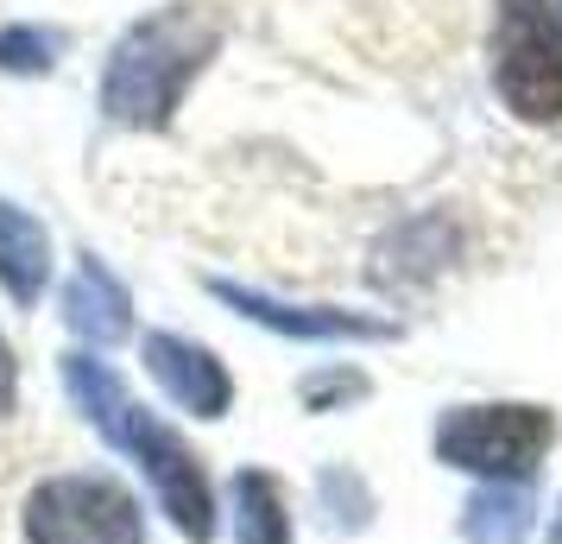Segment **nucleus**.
Segmentation results:
<instances>
[{"label": "nucleus", "instance_id": "obj_1", "mask_svg": "<svg viewBox=\"0 0 562 544\" xmlns=\"http://www.w3.org/2000/svg\"><path fill=\"white\" fill-rule=\"evenodd\" d=\"M64 392L77 399V412L89 418L114 449H127L133 463H139V475L153 481L165 519L178 525L183 539L190 544L215 539V493H209V475H203V463H196V449H190L165 418L146 412V406L121 387L114 367L95 362V355H64Z\"/></svg>", "mask_w": 562, "mask_h": 544}, {"label": "nucleus", "instance_id": "obj_2", "mask_svg": "<svg viewBox=\"0 0 562 544\" xmlns=\"http://www.w3.org/2000/svg\"><path fill=\"white\" fill-rule=\"evenodd\" d=\"M215 45H222V20L196 0H178L153 20H139L108 57V77H102L108 121L139 133L171 127V114L183 108V89L203 77Z\"/></svg>", "mask_w": 562, "mask_h": 544}, {"label": "nucleus", "instance_id": "obj_3", "mask_svg": "<svg viewBox=\"0 0 562 544\" xmlns=\"http://www.w3.org/2000/svg\"><path fill=\"white\" fill-rule=\"evenodd\" d=\"M557 443V412L499 399V406H456L436 418V463L468 468L481 481H531Z\"/></svg>", "mask_w": 562, "mask_h": 544}, {"label": "nucleus", "instance_id": "obj_4", "mask_svg": "<svg viewBox=\"0 0 562 544\" xmlns=\"http://www.w3.org/2000/svg\"><path fill=\"white\" fill-rule=\"evenodd\" d=\"M26 544H146V513L114 475H52L26 493Z\"/></svg>", "mask_w": 562, "mask_h": 544}, {"label": "nucleus", "instance_id": "obj_5", "mask_svg": "<svg viewBox=\"0 0 562 544\" xmlns=\"http://www.w3.org/2000/svg\"><path fill=\"white\" fill-rule=\"evenodd\" d=\"M493 82L518 121H562V26L550 0H499L493 20Z\"/></svg>", "mask_w": 562, "mask_h": 544}, {"label": "nucleus", "instance_id": "obj_6", "mask_svg": "<svg viewBox=\"0 0 562 544\" xmlns=\"http://www.w3.org/2000/svg\"><path fill=\"white\" fill-rule=\"evenodd\" d=\"M209 291L222 304H234L240 317H254V323L279 330V336H297V342H385L392 336V323H380V317L329 311V304H279V298H266L254 286H234V279H215Z\"/></svg>", "mask_w": 562, "mask_h": 544}, {"label": "nucleus", "instance_id": "obj_7", "mask_svg": "<svg viewBox=\"0 0 562 544\" xmlns=\"http://www.w3.org/2000/svg\"><path fill=\"white\" fill-rule=\"evenodd\" d=\"M146 367H153V380L178 399L183 412L222 418L234 406L228 367L215 362L203 342H183V336H171V330H153V336H146Z\"/></svg>", "mask_w": 562, "mask_h": 544}, {"label": "nucleus", "instance_id": "obj_8", "mask_svg": "<svg viewBox=\"0 0 562 544\" xmlns=\"http://www.w3.org/2000/svg\"><path fill=\"white\" fill-rule=\"evenodd\" d=\"M64 323L89 348H114V342L133 336V298L95 254H82V266L70 273V286H64Z\"/></svg>", "mask_w": 562, "mask_h": 544}, {"label": "nucleus", "instance_id": "obj_9", "mask_svg": "<svg viewBox=\"0 0 562 544\" xmlns=\"http://www.w3.org/2000/svg\"><path fill=\"white\" fill-rule=\"evenodd\" d=\"M52 279V234L38 215L0 197V286L13 304H38V291Z\"/></svg>", "mask_w": 562, "mask_h": 544}, {"label": "nucleus", "instance_id": "obj_10", "mask_svg": "<svg viewBox=\"0 0 562 544\" xmlns=\"http://www.w3.org/2000/svg\"><path fill=\"white\" fill-rule=\"evenodd\" d=\"M531 481H486L461 507V539L468 544H525L531 539Z\"/></svg>", "mask_w": 562, "mask_h": 544}, {"label": "nucleus", "instance_id": "obj_11", "mask_svg": "<svg viewBox=\"0 0 562 544\" xmlns=\"http://www.w3.org/2000/svg\"><path fill=\"white\" fill-rule=\"evenodd\" d=\"M234 544H291V500L272 468H240L234 475Z\"/></svg>", "mask_w": 562, "mask_h": 544}, {"label": "nucleus", "instance_id": "obj_12", "mask_svg": "<svg viewBox=\"0 0 562 544\" xmlns=\"http://www.w3.org/2000/svg\"><path fill=\"white\" fill-rule=\"evenodd\" d=\"M0 64H7V70H20V77L52 70V64H57V38H52V32H38V26L0 32Z\"/></svg>", "mask_w": 562, "mask_h": 544}, {"label": "nucleus", "instance_id": "obj_13", "mask_svg": "<svg viewBox=\"0 0 562 544\" xmlns=\"http://www.w3.org/2000/svg\"><path fill=\"white\" fill-rule=\"evenodd\" d=\"M323 500H329L335 507V525H341V532H360V525H367V488H360L355 475H341V468H329V475H323Z\"/></svg>", "mask_w": 562, "mask_h": 544}, {"label": "nucleus", "instance_id": "obj_14", "mask_svg": "<svg viewBox=\"0 0 562 544\" xmlns=\"http://www.w3.org/2000/svg\"><path fill=\"white\" fill-rule=\"evenodd\" d=\"M304 406L310 412H329L335 399H367V374H348V367H329V374H310L304 387Z\"/></svg>", "mask_w": 562, "mask_h": 544}, {"label": "nucleus", "instance_id": "obj_15", "mask_svg": "<svg viewBox=\"0 0 562 544\" xmlns=\"http://www.w3.org/2000/svg\"><path fill=\"white\" fill-rule=\"evenodd\" d=\"M13 392H20V367H13V348L0 336V418L13 412Z\"/></svg>", "mask_w": 562, "mask_h": 544}, {"label": "nucleus", "instance_id": "obj_16", "mask_svg": "<svg viewBox=\"0 0 562 544\" xmlns=\"http://www.w3.org/2000/svg\"><path fill=\"white\" fill-rule=\"evenodd\" d=\"M550 544H562V500H557V525H550Z\"/></svg>", "mask_w": 562, "mask_h": 544}]
</instances>
